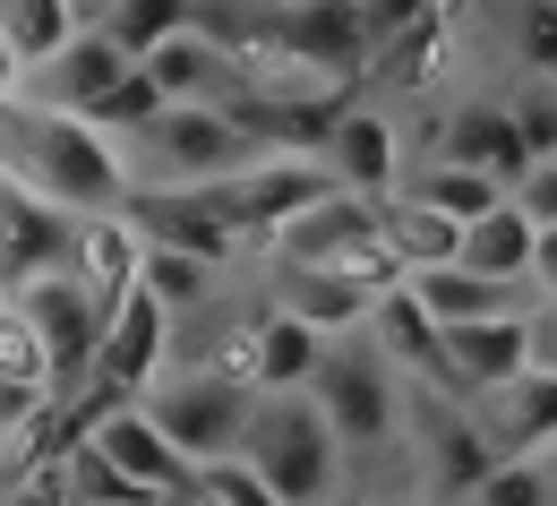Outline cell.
I'll use <instances>...</instances> for the list:
<instances>
[{
  "instance_id": "d6986e66",
  "label": "cell",
  "mask_w": 557,
  "mask_h": 506,
  "mask_svg": "<svg viewBox=\"0 0 557 506\" xmlns=\"http://www.w3.org/2000/svg\"><path fill=\"white\" fill-rule=\"evenodd\" d=\"M138 70H146V86H154L163 103H223V112L240 103V70L223 61V44H214V35H198V26L163 35Z\"/></svg>"
},
{
  "instance_id": "44dd1931",
  "label": "cell",
  "mask_w": 557,
  "mask_h": 506,
  "mask_svg": "<svg viewBox=\"0 0 557 506\" xmlns=\"http://www.w3.org/2000/svg\"><path fill=\"white\" fill-rule=\"evenodd\" d=\"M138 232H129V215L112 207V215H77V249H70V275L86 292H95V309L112 318L129 292H138Z\"/></svg>"
},
{
  "instance_id": "5b68a950",
  "label": "cell",
  "mask_w": 557,
  "mask_h": 506,
  "mask_svg": "<svg viewBox=\"0 0 557 506\" xmlns=\"http://www.w3.org/2000/svg\"><path fill=\"white\" fill-rule=\"evenodd\" d=\"M249 404H258V395H249L232 369H214V361L163 369V378L138 395V412H146L163 437H172V455H181L189 472H207V464H223V455H240Z\"/></svg>"
},
{
  "instance_id": "8d00e7d4",
  "label": "cell",
  "mask_w": 557,
  "mask_h": 506,
  "mask_svg": "<svg viewBox=\"0 0 557 506\" xmlns=\"http://www.w3.org/2000/svg\"><path fill=\"white\" fill-rule=\"evenodd\" d=\"M506 198H515V207H523L532 223H557V155H541V163H532V172H523Z\"/></svg>"
},
{
  "instance_id": "8fae6325",
  "label": "cell",
  "mask_w": 557,
  "mask_h": 506,
  "mask_svg": "<svg viewBox=\"0 0 557 506\" xmlns=\"http://www.w3.org/2000/svg\"><path fill=\"white\" fill-rule=\"evenodd\" d=\"M70 249H77V215L35 198L17 172H0V292L35 284V275H70Z\"/></svg>"
},
{
  "instance_id": "7402d4cb",
  "label": "cell",
  "mask_w": 557,
  "mask_h": 506,
  "mask_svg": "<svg viewBox=\"0 0 557 506\" xmlns=\"http://www.w3.org/2000/svg\"><path fill=\"white\" fill-rule=\"evenodd\" d=\"M404 292L420 300V318L446 335V326H472V318H506V309H523V284H488V275H463L455 258L446 267H412Z\"/></svg>"
},
{
  "instance_id": "d4e9b609",
  "label": "cell",
  "mask_w": 557,
  "mask_h": 506,
  "mask_svg": "<svg viewBox=\"0 0 557 506\" xmlns=\"http://www.w3.org/2000/svg\"><path fill=\"white\" fill-rule=\"evenodd\" d=\"M446 61H455V17L437 9V17H420L404 35H386V44L369 52V77H377V86H404V95H429Z\"/></svg>"
},
{
  "instance_id": "f546056e",
  "label": "cell",
  "mask_w": 557,
  "mask_h": 506,
  "mask_svg": "<svg viewBox=\"0 0 557 506\" xmlns=\"http://www.w3.org/2000/svg\"><path fill=\"white\" fill-rule=\"evenodd\" d=\"M214 267H198V258H181V249H138V292L163 309V318H189V309H207L214 300Z\"/></svg>"
},
{
  "instance_id": "60d3db41",
  "label": "cell",
  "mask_w": 557,
  "mask_h": 506,
  "mask_svg": "<svg viewBox=\"0 0 557 506\" xmlns=\"http://www.w3.org/2000/svg\"><path fill=\"white\" fill-rule=\"evenodd\" d=\"M9 326H17V309H9V292H0V335H9Z\"/></svg>"
},
{
  "instance_id": "f35d334b",
  "label": "cell",
  "mask_w": 557,
  "mask_h": 506,
  "mask_svg": "<svg viewBox=\"0 0 557 506\" xmlns=\"http://www.w3.org/2000/svg\"><path fill=\"white\" fill-rule=\"evenodd\" d=\"M523 284L557 300V223H532V258H523Z\"/></svg>"
},
{
  "instance_id": "9a60e30c",
  "label": "cell",
  "mask_w": 557,
  "mask_h": 506,
  "mask_svg": "<svg viewBox=\"0 0 557 506\" xmlns=\"http://www.w3.org/2000/svg\"><path fill=\"white\" fill-rule=\"evenodd\" d=\"M275 44L300 70H318L326 86L369 70V26H360L351 0H275Z\"/></svg>"
},
{
  "instance_id": "e575fe53",
  "label": "cell",
  "mask_w": 557,
  "mask_h": 506,
  "mask_svg": "<svg viewBox=\"0 0 557 506\" xmlns=\"http://www.w3.org/2000/svg\"><path fill=\"white\" fill-rule=\"evenodd\" d=\"M44 412H52V395H44V378H35V369H9V361H0V437L17 446V437L35 430Z\"/></svg>"
},
{
  "instance_id": "ab89813d",
  "label": "cell",
  "mask_w": 557,
  "mask_h": 506,
  "mask_svg": "<svg viewBox=\"0 0 557 506\" xmlns=\"http://www.w3.org/2000/svg\"><path fill=\"white\" fill-rule=\"evenodd\" d=\"M0 103H17V61L0 52Z\"/></svg>"
},
{
  "instance_id": "9c48e42d",
  "label": "cell",
  "mask_w": 557,
  "mask_h": 506,
  "mask_svg": "<svg viewBox=\"0 0 557 506\" xmlns=\"http://www.w3.org/2000/svg\"><path fill=\"white\" fill-rule=\"evenodd\" d=\"M404 412H412V437H420V481L437 490L446 506H463L472 498V481H481L488 464V437H481V421H472V404H455V395H437V386H404Z\"/></svg>"
},
{
  "instance_id": "e0dca14e",
  "label": "cell",
  "mask_w": 557,
  "mask_h": 506,
  "mask_svg": "<svg viewBox=\"0 0 557 506\" xmlns=\"http://www.w3.org/2000/svg\"><path fill=\"white\" fill-rule=\"evenodd\" d=\"M472 421H481L488 455L497 464H515V455H549L557 446V369H523V378H506L497 395L472 404Z\"/></svg>"
},
{
  "instance_id": "52a82bcc",
  "label": "cell",
  "mask_w": 557,
  "mask_h": 506,
  "mask_svg": "<svg viewBox=\"0 0 557 506\" xmlns=\"http://www.w3.org/2000/svg\"><path fill=\"white\" fill-rule=\"evenodd\" d=\"M9 309H17V335H26L35 361H44L52 404L86 395V378H95V344H103V309H95V292L77 284V275H35V284L9 292Z\"/></svg>"
},
{
  "instance_id": "5bb4252c",
  "label": "cell",
  "mask_w": 557,
  "mask_h": 506,
  "mask_svg": "<svg viewBox=\"0 0 557 506\" xmlns=\"http://www.w3.org/2000/svg\"><path fill=\"white\" fill-rule=\"evenodd\" d=\"M318 344L326 335H309L300 318H283V309H258V318H240V335L223 344V361L249 395H300L309 386V369H318Z\"/></svg>"
},
{
  "instance_id": "cb8c5ba5",
  "label": "cell",
  "mask_w": 557,
  "mask_h": 506,
  "mask_svg": "<svg viewBox=\"0 0 557 506\" xmlns=\"http://www.w3.org/2000/svg\"><path fill=\"white\" fill-rule=\"evenodd\" d=\"M523 258H532V215L515 198H497L488 215H472L455 232V267L463 275H488V284H523Z\"/></svg>"
},
{
  "instance_id": "8992f818",
  "label": "cell",
  "mask_w": 557,
  "mask_h": 506,
  "mask_svg": "<svg viewBox=\"0 0 557 506\" xmlns=\"http://www.w3.org/2000/svg\"><path fill=\"white\" fill-rule=\"evenodd\" d=\"M267 258L275 267H335V275H360V284H377V292L404 284L395 258L377 249V198H344V189H326L300 215H283L267 232Z\"/></svg>"
},
{
  "instance_id": "836d02e7",
  "label": "cell",
  "mask_w": 557,
  "mask_h": 506,
  "mask_svg": "<svg viewBox=\"0 0 557 506\" xmlns=\"http://www.w3.org/2000/svg\"><path fill=\"white\" fill-rule=\"evenodd\" d=\"M189 498H198V506H283L240 455H223V464H207V472H189Z\"/></svg>"
},
{
  "instance_id": "f1b7e54d",
  "label": "cell",
  "mask_w": 557,
  "mask_h": 506,
  "mask_svg": "<svg viewBox=\"0 0 557 506\" xmlns=\"http://www.w3.org/2000/svg\"><path fill=\"white\" fill-rule=\"evenodd\" d=\"M181 26H198V0H103L95 9V35L112 44V52H129L146 61L163 35H181Z\"/></svg>"
},
{
  "instance_id": "74e56055",
  "label": "cell",
  "mask_w": 557,
  "mask_h": 506,
  "mask_svg": "<svg viewBox=\"0 0 557 506\" xmlns=\"http://www.w3.org/2000/svg\"><path fill=\"white\" fill-rule=\"evenodd\" d=\"M0 506H70V498H61V472H52V464H35V472H9Z\"/></svg>"
},
{
  "instance_id": "4fadbf2b",
  "label": "cell",
  "mask_w": 557,
  "mask_h": 506,
  "mask_svg": "<svg viewBox=\"0 0 557 506\" xmlns=\"http://www.w3.org/2000/svg\"><path fill=\"white\" fill-rule=\"evenodd\" d=\"M163 369H172V318H163L146 292H129V300L103 318V344H95V378H86V386H103V395L138 404Z\"/></svg>"
},
{
  "instance_id": "ac0fdd59",
  "label": "cell",
  "mask_w": 557,
  "mask_h": 506,
  "mask_svg": "<svg viewBox=\"0 0 557 506\" xmlns=\"http://www.w3.org/2000/svg\"><path fill=\"white\" fill-rule=\"evenodd\" d=\"M429 155H446V163H463V172H488L497 189H515V181L532 172V155H523V138H515V121H506L497 95L455 103V112L437 121V146H429Z\"/></svg>"
},
{
  "instance_id": "7bdbcfd3",
  "label": "cell",
  "mask_w": 557,
  "mask_h": 506,
  "mask_svg": "<svg viewBox=\"0 0 557 506\" xmlns=\"http://www.w3.org/2000/svg\"><path fill=\"white\" fill-rule=\"evenodd\" d=\"M541 464H549V472H557V446H549V455H541Z\"/></svg>"
},
{
  "instance_id": "ffe728a7",
  "label": "cell",
  "mask_w": 557,
  "mask_h": 506,
  "mask_svg": "<svg viewBox=\"0 0 557 506\" xmlns=\"http://www.w3.org/2000/svg\"><path fill=\"white\" fill-rule=\"evenodd\" d=\"M369 300L377 284H360V275H335V267H275V300L283 318H300L309 335H351L360 318H369Z\"/></svg>"
},
{
  "instance_id": "6da1fadb",
  "label": "cell",
  "mask_w": 557,
  "mask_h": 506,
  "mask_svg": "<svg viewBox=\"0 0 557 506\" xmlns=\"http://www.w3.org/2000/svg\"><path fill=\"white\" fill-rule=\"evenodd\" d=\"M9 172L52 198L61 215H112L129 198V163H121V138L86 129L70 112H26L9 103Z\"/></svg>"
},
{
  "instance_id": "1f68e13d",
  "label": "cell",
  "mask_w": 557,
  "mask_h": 506,
  "mask_svg": "<svg viewBox=\"0 0 557 506\" xmlns=\"http://www.w3.org/2000/svg\"><path fill=\"white\" fill-rule=\"evenodd\" d=\"M463 506H557V472L541 455H515V464H488L481 481H472V498Z\"/></svg>"
},
{
  "instance_id": "4dcf8cb0",
  "label": "cell",
  "mask_w": 557,
  "mask_h": 506,
  "mask_svg": "<svg viewBox=\"0 0 557 506\" xmlns=\"http://www.w3.org/2000/svg\"><path fill=\"white\" fill-rule=\"evenodd\" d=\"M497 26H506V52L523 77H557V0H506Z\"/></svg>"
},
{
  "instance_id": "d6a6232c",
  "label": "cell",
  "mask_w": 557,
  "mask_h": 506,
  "mask_svg": "<svg viewBox=\"0 0 557 506\" xmlns=\"http://www.w3.org/2000/svg\"><path fill=\"white\" fill-rule=\"evenodd\" d=\"M497 103H506V121H515L532 163L557 155V77H515V95H497Z\"/></svg>"
},
{
  "instance_id": "b9f144b4",
  "label": "cell",
  "mask_w": 557,
  "mask_h": 506,
  "mask_svg": "<svg viewBox=\"0 0 557 506\" xmlns=\"http://www.w3.org/2000/svg\"><path fill=\"white\" fill-rule=\"evenodd\" d=\"M95 9H103V0H77V26H95Z\"/></svg>"
},
{
  "instance_id": "2e32d148",
  "label": "cell",
  "mask_w": 557,
  "mask_h": 506,
  "mask_svg": "<svg viewBox=\"0 0 557 506\" xmlns=\"http://www.w3.org/2000/svg\"><path fill=\"white\" fill-rule=\"evenodd\" d=\"M86 446H95V455H103V464H112L121 481H138L146 498H163V506L189 490V464L172 455V437L154 430L138 404H103V412L86 421Z\"/></svg>"
},
{
  "instance_id": "30bf717a",
  "label": "cell",
  "mask_w": 557,
  "mask_h": 506,
  "mask_svg": "<svg viewBox=\"0 0 557 506\" xmlns=\"http://www.w3.org/2000/svg\"><path fill=\"white\" fill-rule=\"evenodd\" d=\"M129 70H138L129 52H112L95 26H77V35L52 52V61H44V70L17 77V103H26V112H70V121H95Z\"/></svg>"
},
{
  "instance_id": "d590c367",
  "label": "cell",
  "mask_w": 557,
  "mask_h": 506,
  "mask_svg": "<svg viewBox=\"0 0 557 506\" xmlns=\"http://www.w3.org/2000/svg\"><path fill=\"white\" fill-rule=\"evenodd\" d=\"M360 9V26H369V52L386 44V35H404V26H420V17H437L446 0H351Z\"/></svg>"
},
{
  "instance_id": "277c9868",
  "label": "cell",
  "mask_w": 557,
  "mask_h": 506,
  "mask_svg": "<svg viewBox=\"0 0 557 506\" xmlns=\"http://www.w3.org/2000/svg\"><path fill=\"white\" fill-rule=\"evenodd\" d=\"M240 464H249L283 506H326L344 490V446L318 421L309 395H258V404H249V430H240Z\"/></svg>"
},
{
  "instance_id": "484cf974",
  "label": "cell",
  "mask_w": 557,
  "mask_h": 506,
  "mask_svg": "<svg viewBox=\"0 0 557 506\" xmlns=\"http://www.w3.org/2000/svg\"><path fill=\"white\" fill-rule=\"evenodd\" d=\"M77 35V0H0V52L17 61V77L44 70Z\"/></svg>"
},
{
  "instance_id": "ba28073f",
  "label": "cell",
  "mask_w": 557,
  "mask_h": 506,
  "mask_svg": "<svg viewBox=\"0 0 557 506\" xmlns=\"http://www.w3.org/2000/svg\"><path fill=\"white\" fill-rule=\"evenodd\" d=\"M532 361H541V326H532V309H506V318L446 326V335H437V395L481 404V395H497L506 378H523Z\"/></svg>"
},
{
  "instance_id": "4316f807",
  "label": "cell",
  "mask_w": 557,
  "mask_h": 506,
  "mask_svg": "<svg viewBox=\"0 0 557 506\" xmlns=\"http://www.w3.org/2000/svg\"><path fill=\"white\" fill-rule=\"evenodd\" d=\"M377 249L395 258V275H412V267H446L455 258V223L412 207V198H377Z\"/></svg>"
},
{
  "instance_id": "3957f363",
  "label": "cell",
  "mask_w": 557,
  "mask_h": 506,
  "mask_svg": "<svg viewBox=\"0 0 557 506\" xmlns=\"http://www.w3.org/2000/svg\"><path fill=\"white\" fill-rule=\"evenodd\" d=\"M121 163H129V189H207L258 163V138L223 103H163L138 138H121Z\"/></svg>"
},
{
  "instance_id": "83f0119b",
  "label": "cell",
  "mask_w": 557,
  "mask_h": 506,
  "mask_svg": "<svg viewBox=\"0 0 557 506\" xmlns=\"http://www.w3.org/2000/svg\"><path fill=\"white\" fill-rule=\"evenodd\" d=\"M404 198H412V207H429V215H446L455 232H463V223H472V215H488V207H497L506 189H497L488 172H463V163L429 155V163H420L412 181H404Z\"/></svg>"
},
{
  "instance_id": "7c38bea8",
  "label": "cell",
  "mask_w": 557,
  "mask_h": 506,
  "mask_svg": "<svg viewBox=\"0 0 557 506\" xmlns=\"http://www.w3.org/2000/svg\"><path fill=\"white\" fill-rule=\"evenodd\" d=\"M318 163H326V181L344 198H395L404 189V129L377 103H344L326 146H318Z\"/></svg>"
},
{
  "instance_id": "603a6c76",
  "label": "cell",
  "mask_w": 557,
  "mask_h": 506,
  "mask_svg": "<svg viewBox=\"0 0 557 506\" xmlns=\"http://www.w3.org/2000/svg\"><path fill=\"white\" fill-rule=\"evenodd\" d=\"M360 335L386 353V369L404 378V386H437V326L420 318V300L404 284H386L369 300V318H360Z\"/></svg>"
},
{
  "instance_id": "7a4b0ae2",
  "label": "cell",
  "mask_w": 557,
  "mask_h": 506,
  "mask_svg": "<svg viewBox=\"0 0 557 506\" xmlns=\"http://www.w3.org/2000/svg\"><path fill=\"white\" fill-rule=\"evenodd\" d=\"M300 395L318 404V421L335 430L344 455H386L395 430H404V378L386 369V353H377L360 326L318 344V369H309V386H300Z\"/></svg>"
}]
</instances>
